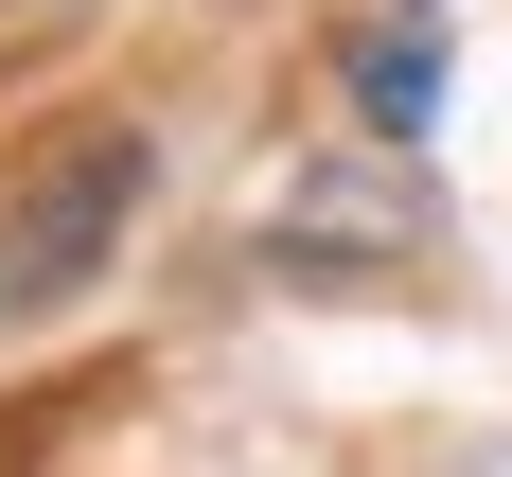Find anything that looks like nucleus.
Listing matches in <instances>:
<instances>
[{"instance_id":"nucleus-1","label":"nucleus","mask_w":512,"mask_h":477,"mask_svg":"<svg viewBox=\"0 0 512 477\" xmlns=\"http://www.w3.org/2000/svg\"><path fill=\"white\" fill-rule=\"evenodd\" d=\"M142 195H159V124H124V106L36 124V142L0 159V318H71L106 265H124Z\"/></svg>"},{"instance_id":"nucleus-2","label":"nucleus","mask_w":512,"mask_h":477,"mask_svg":"<svg viewBox=\"0 0 512 477\" xmlns=\"http://www.w3.org/2000/svg\"><path fill=\"white\" fill-rule=\"evenodd\" d=\"M265 248L301 265V283H371V265H407V248H424V177H407L389 142H354L336 177H301V195L265 212Z\"/></svg>"},{"instance_id":"nucleus-3","label":"nucleus","mask_w":512,"mask_h":477,"mask_svg":"<svg viewBox=\"0 0 512 477\" xmlns=\"http://www.w3.org/2000/svg\"><path fill=\"white\" fill-rule=\"evenodd\" d=\"M442 71H460V18H442V0H371L354 36H336V124L407 159L424 124H442Z\"/></svg>"},{"instance_id":"nucleus-4","label":"nucleus","mask_w":512,"mask_h":477,"mask_svg":"<svg viewBox=\"0 0 512 477\" xmlns=\"http://www.w3.org/2000/svg\"><path fill=\"white\" fill-rule=\"evenodd\" d=\"M460 477H512V424H495V442H477V460H460Z\"/></svg>"},{"instance_id":"nucleus-5","label":"nucleus","mask_w":512,"mask_h":477,"mask_svg":"<svg viewBox=\"0 0 512 477\" xmlns=\"http://www.w3.org/2000/svg\"><path fill=\"white\" fill-rule=\"evenodd\" d=\"M0 18H18V0H0Z\"/></svg>"}]
</instances>
